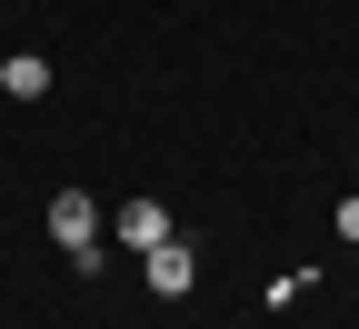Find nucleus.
I'll return each instance as SVG.
<instances>
[{"instance_id": "7ed1b4c3", "label": "nucleus", "mask_w": 359, "mask_h": 329, "mask_svg": "<svg viewBox=\"0 0 359 329\" xmlns=\"http://www.w3.org/2000/svg\"><path fill=\"white\" fill-rule=\"evenodd\" d=\"M110 229H120L130 250H160V240H170V210H160V200H120V220H110Z\"/></svg>"}, {"instance_id": "20e7f679", "label": "nucleus", "mask_w": 359, "mask_h": 329, "mask_svg": "<svg viewBox=\"0 0 359 329\" xmlns=\"http://www.w3.org/2000/svg\"><path fill=\"white\" fill-rule=\"evenodd\" d=\"M0 90H11V100H40V90H50V60H40V51H11V60H0Z\"/></svg>"}, {"instance_id": "f03ea898", "label": "nucleus", "mask_w": 359, "mask_h": 329, "mask_svg": "<svg viewBox=\"0 0 359 329\" xmlns=\"http://www.w3.org/2000/svg\"><path fill=\"white\" fill-rule=\"evenodd\" d=\"M140 269H150V290H160V300H190V279H200V260L180 250V240H160V250H140Z\"/></svg>"}, {"instance_id": "f257e3e1", "label": "nucleus", "mask_w": 359, "mask_h": 329, "mask_svg": "<svg viewBox=\"0 0 359 329\" xmlns=\"http://www.w3.org/2000/svg\"><path fill=\"white\" fill-rule=\"evenodd\" d=\"M50 240L90 250V240H100V200H90V190H60V200H50Z\"/></svg>"}, {"instance_id": "39448f33", "label": "nucleus", "mask_w": 359, "mask_h": 329, "mask_svg": "<svg viewBox=\"0 0 359 329\" xmlns=\"http://www.w3.org/2000/svg\"><path fill=\"white\" fill-rule=\"evenodd\" d=\"M339 240H359V190H349V200H339Z\"/></svg>"}]
</instances>
